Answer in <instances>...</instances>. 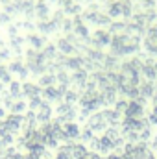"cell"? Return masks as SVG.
Masks as SVG:
<instances>
[{
	"mask_svg": "<svg viewBox=\"0 0 157 159\" xmlns=\"http://www.w3.org/2000/svg\"><path fill=\"white\" fill-rule=\"evenodd\" d=\"M89 148L104 157V156L113 154V141H111L105 133H104V135H96V137L89 143Z\"/></svg>",
	"mask_w": 157,
	"mask_h": 159,
	"instance_id": "cell-1",
	"label": "cell"
},
{
	"mask_svg": "<svg viewBox=\"0 0 157 159\" xmlns=\"http://www.w3.org/2000/svg\"><path fill=\"white\" fill-rule=\"evenodd\" d=\"M9 133H13L15 137L22 131V128H24V115H15V113H7V117L0 122Z\"/></svg>",
	"mask_w": 157,
	"mask_h": 159,
	"instance_id": "cell-2",
	"label": "cell"
},
{
	"mask_svg": "<svg viewBox=\"0 0 157 159\" xmlns=\"http://www.w3.org/2000/svg\"><path fill=\"white\" fill-rule=\"evenodd\" d=\"M85 126L94 133V135H104L105 133V129L109 128L107 124H105V120H104V117H102V113L98 111V113H92L89 119L85 120Z\"/></svg>",
	"mask_w": 157,
	"mask_h": 159,
	"instance_id": "cell-3",
	"label": "cell"
},
{
	"mask_svg": "<svg viewBox=\"0 0 157 159\" xmlns=\"http://www.w3.org/2000/svg\"><path fill=\"white\" fill-rule=\"evenodd\" d=\"M63 135L67 143H78L81 135V126L78 122H65L63 124Z\"/></svg>",
	"mask_w": 157,
	"mask_h": 159,
	"instance_id": "cell-4",
	"label": "cell"
},
{
	"mask_svg": "<svg viewBox=\"0 0 157 159\" xmlns=\"http://www.w3.org/2000/svg\"><path fill=\"white\" fill-rule=\"evenodd\" d=\"M144 113H146V109H144V106H142L141 102L129 100L128 109H126V113H124V119H144Z\"/></svg>",
	"mask_w": 157,
	"mask_h": 159,
	"instance_id": "cell-5",
	"label": "cell"
},
{
	"mask_svg": "<svg viewBox=\"0 0 157 159\" xmlns=\"http://www.w3.org/2000/svg\"><path fill=\"white\" fill-rule=\"evenodd\" d=\"M102 117L105 120V124L109 126V128H120V122H122V115L117 113L113 107H104L102 111Z\"/></svg>",
	"mask_w": 157,
	"mask_h": 159,
	"instance_id": "cell-6",
	"label": "cell"
},
{
	"mask_svg": "<svg viewBox=\"0 0 157 159\" xmlns=\"http://www.w3.org/2000/svg\"><path fill=\"white\" fill-rule=\"evenodd\" d=\"M37 96H43V89L35 81H24L22 83V98H37Z\"/></svg>",
	"mask_w": 157,
	"mask_h": 159,
	"instance_id": "cell-7",
	"label": "cell"
},
{
	"mask_svg": "<svg viewBox=\"0 0 157 159\" xmlns=\"http://www.w3.org/2000/svg\"><path fill=\"white\" fill-rule=\"evenodd\" d=\"M35 119H37V122H39V126L44 124V122H50V120L54 119V107H52L50 104L44 102L39 109L35 111Z\"/></svg>",
	"mask_w": 157,
	"mask_h": 159,
	"instance_id": "cell-8",
	"label": "cell"
},
{
	"mask_svg": "<svg viewBox=\"0 0 157 159\" xmlns=\"http://www.w3.org/2000/svg\"><path fill=\"white\" fill-rule=\"evenodd\" d=\"M54 159H74L70 143H63V144H59L57 150H56V154H54Z\"/></svg>",
	"mask_w": 157,
	"mask_h": 159,
	"instance_id": "cell-9",
	"label": "cell"
},
{
	"mask_svg": "<svg viewBox=\"0 0 157 159\" xmlns=\"http://www.w3.org/2000/svg\"><path fill=\"white\" fill-rule=\"evenodd\" d=\"M0 159H24V154L15 146H7L0 150Z\"/></svg>",
	"mask_w": 157,
	"mask_h": 159,
	"instance_id": "cell-10",
	"label": "cell"
},
{
	"mask_svg": "<svg viewBox=\"0 0 157 159\" xmlns=\"http://www.w3.org/2000/svg\"><path fill=\"white\" fill-rule=\"evenodd\" d=\"M70 146H72V154H74V159H81L87 152H89V146L87 144H83V143H70Z\"/></svg>",
	"mask_w": 157,
	"mask_h": 159,
	"instance_id": "cell-11",
	"label": "cell"
},
{
	"mask_svg": "<svg viewBox=\"0 0 157 159\" xmlns=\"http://www.w3.org/2000/svg\"><path fill=\"white\" fill-rule=\"evenodd\" d=\"M94 137H96V135H94V133H92V131H91V129H89L87 126H81V135H79V143H83V144H87V146H89V143H91V141H92Z\"/></svg>",
	"mask_w": 157,
	"mask_h": 159,
	"instance_id": "cell-12",
	"label": "cell"
},
{
	"mask_svg": "<svg viewBox=\"0 0 157 159\" xmlns=\"http://www.w3.org/2000/svg\"><path fill=\"white\" fill-rule=\"evenodd\" d=\"M81 159H102V156H100V154H96V152H92V150H89V152H87Z\"/></svg>",
	"mask_w": 157,
	"mask_h": 159,
	"instance_id": "cell-13",
	"label": "cell"
},
{
	"mask_svg": "<svg viewBox=\"0 0 157 159\" xmlns=\"http://www.w3.org/2000/svg\"><path fill=\"white\" fill-rule=\"evenodd\" d=\"M150 150H152V152L157 156V133L154 135V139L150 141Z\"/></svg>",
	"mask_w": 157,
	"mask_h": 159,
	"instance_id": "cell-14",
	"label": "cell"
},
{
	"mask_svg": "<svg viewBox=\"0 0 157 159\" xmlns=\"http://www.w3.org/2000/svg\"><path fill=\"white\" fill-rule=\"evenodd\" d=\"M124 154V152H122ZM122 154H117V152H113V154H109V156H104L102 159H122Z\"/></svg>",
	"mask_w": 157,
	"mask_h": 159,
	"instance_id": "cell-15",
	"label": "cell"
},
{
	"mask_svg": "<svg viewBox=\"0 0 157 159\" xmlns=\"http://www.w3.org/2000/svg\"><path fill=\"white\" fill-rule=\"evenodd\" d=\"M148 159H157V156L154 154V152H152V154H150V157H148Z\"/></svg>",
	"mask_w": 157,
	"mask_h": 159,
	"instance_id": "cell-16",
	"label": "cell"
},
{
	"mask_svg": "<svg viewBox=\"0 0 157 159\" xmlns=\"http://www.w3.org/2000/svg\"><path fill=\"white\" fill-rule=\"evenodd\" d=\"M2 148H4V146H2V143H0V150H2Z\"/></svg>",
	"mask_w": 157,
	"mask_h": 159,
	"instance_id": "cell-17",
	"label": "cell"
}]
</instances>
